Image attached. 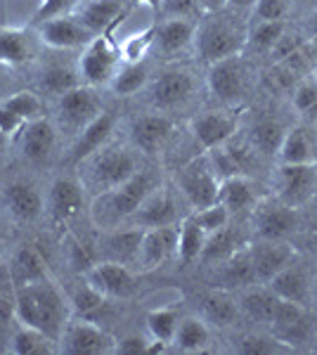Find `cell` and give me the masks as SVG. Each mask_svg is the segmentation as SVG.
<instances>
[{"label":"cell","mask_w":317,"mask_h":355,"mask_svg":"<svg viewBox=\"0 0 317 355\" xmlns=\"http://www.w3.org/2000/svg\"><path fill=\"white\" fill-rule=\"evenodd\" d=\"M15 318L19 324L43 331L48 339L60 343V336L71 320V301L53 279H40V282L24 284L15 289Z\"/></svg>","instance_id":"cell-1"},{"label":"cell","mask_w":317,"mask_h":355,"mask_svg":"<svg viewBox=\"0 0 317 355\" xmlns=\"http://www.w3.org/2000/svg\"><path fill=\"white\" fill-rule=\"evenodd\" d=\"M154 187H157L154 178L145 171H137L126 182L100 192L93 202V209H90L95 225L102 227V230H114V227L128 223Z\"/></svg>","instance_id":"cell-2"},{"label":"cell","mask_w":317,"mask_h":355,"mask_svg":"<svg viewBox=\"0 0 317 355\" xmlns=\"http://www.w3.org/2000/svg\"><path fill=\"white\" fill-rule=\"evenodd\" d=\"M194 41H197L199 57L206 64L213 62L228 60V57L241 55V50L246 48V36H249V28H246L237 17L216 12L206 15V19L197 26L194 33Z\"/></svg>","instance_id":"cell-3"},{"label":"cell","mask_w":317,"mask_h":355,"mask_svg":"<svg viewBox=\"0 0 317 355\" xmlns=\"http://www.w3.org/2000/svg\"><path fill=\"white\" fill-rule=\"evenodd\" d=\"M121 67V50L112 41V31L97 33L83 48L78 62V73L85 85H109Z\"/></svg>","instance_id":"cell-4"},{"label":"cell","mask_w":317,"mask_h":355,"mask_svg":"<svg viewBox=\"0 0 317 355\" xmlns=\"http://www.w3.org/2000/svg\"><path fill=\"white\" fill-rule=\"evenodd\" d=\"M178 190L185 194V199L194 209L209 206L218 202V190H221V178L213 171L209 157H199L187 162L175 173Z\"/></svg>","instance_id":"cell-5"},{"label":"cell","mask_w":317,"mask_h":355,"mask_svg":"<svg viewBox=\"0 0 317 355\" xmlns=\"http://www.w3.org/2000/svg\"><path fill=\"white\" fill-rule=\"evenodd\" d=\"M60 351L67 355H105L117 351V339L90 318L69 320L60 336Z\"/></svg>","instance_id":"cell-6"},{"label":"cell","mask_w":317,"mask_h":355,"mask_svg":"<svg viewBox=\"0 0 317 355\" xmlns=\"http://www.w3.org/2000/svg\"><path fill=\"white\" fill-rule=\"evenodd\" d=\"M137 173L135 157L123 147H102L90 157V182L97 192L112 190Z\"/></svg>","instance_id":"cell-7"},{"label":"cell","mask_w":317,"mask_h":355,"mask_svg":"<svg viewBox=\"0 0 317 355\" xmlns=\"http://www.w3.org/2000/svg\"><path fill=\"white\" fill-rule=\"evenodd\" d=\"M317 192V164H280L277 199L291 209H301Z\"/></svg>","instance_id":"cell-8"},{"label":"cell","mask_w":317,"mask_h":355,"mask_svg":"<svg viewBox=\"0 0 317 355\" xmlns=\"http://www.w3.org/2000/svg\"><path fill=\"white\" fill-rule=\"evenodd\" d=\"M194 95V78L189 71H164L149 88V100L157 112H173L185 107Z\"/></svg>","instance_id":"cell-9"},{"label":"cell","mask_w":317,"mask_h":355,"mask_svg":"<svg viewBox=\"0 0 317 355\" xmlns=\"http://www.w3.org/2000/svg\"><path fill=\"white\" fill-rule=\"evenodd\" d=\"M209 88L213 97L225 105H234L246 93V67L239 55L209 64Z\"/></svg>","instance_id":"cell-10"},{"label":"cell","mask_w":317,"mask_h":355,"mask_svg":"<svg viewBox=\"0 0 317 355\" xmlns=\"http://www.w3.org/2000/svg\"><path fill=\"white\" fill-rule=\"evenodd\" d=\"M251 220L258 239H284L296 227V209L282 204L277 197L263 199L251 209Z\"/></svg>","instance_id":"cell-11"},{"label":"cell","mask_w":317,"mask_h":355,"mask_svg":"<svg viewBox=\"0 0 317 355\" xmlns=\"http://www.w3.org/2000/svg\"><path fill=\"white\" fill-rule=\"evenodd\" d=\"M85 282L105 294L107 299H130L137 289V279L128 266L114 261H100L85 272Z\"/></svg>","instance_id":"cell-12"},{"label":"cell","mask_w":317,"mask_h":355,"mask_svg":"<svg viewBox=\"0 0 317 355\" xmlns=\"http://www.w3.org/2000/svg\"><path fill=\"white\" fill-rule=\"evenodd\" d=\"M38 36L45 45H50L55 50H74L85 48L95 38V33L76 15H57L45 19Z\"/></svg>","instance_id":"cell-13"},{"label":"cell","mask_w":317,"mask_h":355,"mask_svg":"<svg viewBox=\"0 0 317 355\" xmlns=\"http://www.w3.org/2000/svg\"><path fill=\"white\" fill-rule=\"evenodd\" d=\"M105 112L102 110V102L97 93L93 90V85H76L69 93L60 97V119L67 128L74 130H83L85 125L93 121L95 116Z\"/></svg>","instance_id":"cell-14"},{"label":"cell","mask_w":317,"mask_h":355,"mask_svg":"<svg viewBox=\"0 0 317 355\" xmlns=\"http://www.w3.org/2000/svg\"><path fill=\"white\" fill-rule=\"evenodd\" d=\"M178 251V223L175 225L147 227L140 242L135 266L140 270H157Z\"/></svg>","instance_id":"cell-15"},{"label":"cell","mask_w":317,"mask_h":355,"mask_svg":"<svg viewBox=\"0 0 317 355\" xmlns=\"http://www.w3.org/2000/svg\"><path fill=\"white\" fill-rule=\"evenodd\" d=\"M85 209V190L74 178H57L50 185L48 194V211L50 218L60 225H67L74 218H78L80 211Z\"/></svg>","instance_id":"cell-16"},{"label":"cell","mask_w":317,"mask_h":355,"mask_svg":"<svg viewBox=\"0 0 317 355\" xmlns=\"http://www.w3.org/2000/svg\"><path fill=\"white\" fill-rule=\"evenodd\" d=\"M128 223L142 227V230H147V227H161V225H175L178 223L175 194L169 187H154Z\"/></svg>","instance_id":"cell-17"},{"label":"cell","mask_w":317,"mask_h":355,"mask_svg":"<svg viewBox=\"0 0 317 355\" xmlns=\"http://www.w3.org/2000/svg\"><path fill=\"white\" fill-rule=\"evenodd\" d=\"M253 272H256V282H270L282 268H286L293 261V249L284 244L282 239H258L256 244L249 246Z\"/></svg>","instance_id":"cell-18"},{"label":"cell","mask_w":317,"mask_h":355,"mask_svg":"<svg viewBox=\"0 0 317 355\" xmlns=\"http://www.w3.org/2000/svg\"><path fill=\"white\" fill-rule=\"evenodd\" d=\"M189 130H192L194 140L204 150H213V147L225 145V142L234 137V133H237V116H232L230 112H204L192 119Z\"/></svg>","instance_id":"cell-19"},{"label":"cell","mask_w":317,"mask_h":355,"mask_svg":"<svg viewBox=\"0 0 317 355\" xmlns=\"http://www.w3.org/2000/svg\"><path fill=\"white\" fill-rule=\"evenodd\" d=\"M209 162L223 180V178L230 175H249L251 168L256 166V157H253V147L249 142H237L232 137L225 145L209 150Z\"/></svg>","instance_id":"cell-20"},{"label":"cell","mask_w":317,"mask_h":355,"mask_svg":"<svg viewBox=\"0 0 317 355\" xmlns=\"http://www.w3.org/2000/svg\"><path fill=\"white\" fill-rule=\"evenodd\" d=\"M142 234H145V230L137 225H130V227L119 225V227H114V230H102L100 251L105 254V261L123 263V266L137 263Z\"/></svg>","instance_id":"cell-21"},{"label":"cell","mask_w":317,"mask_h":355,"mask_svg":"<svg viewBox=\"0 0 317 355\" xmlns=\"http://www.w3.org/2000/svg\"><path fill=\"white\" fill-rule=\"evenodd\" d=\"M173 130H175V123L171 121V116L157 112L135 119L130 125V137L137 150H142L145 154H157L173 137Z\"/></svg>","instance_id":"cell-22"},{"label":"cell","mask_w":317,"mask_h":355,"mask_svg":"<svg viewBox=\"0 0 317 355\" xmlns=\"http://www.w3.org/2000/svg\"><path fill=\"white\" fill-rule=\"evenodd\" d=\"M3 202L17 220H24V223L40 218L45 209L43 194L38 192L36 185H31L26 180H15L10 185H5Z\"/></svg>","instance_id":"cell-23"},{"label":"cell","mask_w":317,"mask_h":355,"mask_svg":"<svg viewBox=\"0 0 317 355\" xmlns=\"http://www.w3.org/2000/svg\"><path fill=\"white\" fill-rule=\"evenodd\" d=\"M123 0H80L74 10V15L83 21L90 31L105 33L114 31L119 26L121 17H123Z\"/></svg>","instance_id":"cell-24"},{"label":"cell","mask_w":317,"mask_h":355,"mask_svg":"<svg viewBox=\"0 0 317 355\" xmlns=\"http://www.w3.org/2000/svg\"><path fill=\"white\" fill-rule=\"evenodd\" d=\"M114 128H117V116L112 112H102L100 116H95L93 121L85 125L78 133L76 142L71 147V162L80 164L83 159H90L97 150L107 145V140L112 137Z\"/></svg>","instance_id":"cell-25"},{"label":"cell","mask_w":317,"mask_h":355,"mask_svg":"<svg viewBox=\"0 0 317 355\" xmlns=\"http://www.w3.org/2000/svg\"><path fill=\"white\" fill-rule=\"evenodd\" d=\"M22 140V152L31 164H45L50 159V154L55 152L57 133L55 125L48 119H36V121H28L19 133Z\"/></svg>","instance_id":"cell-26"},{"label":"cell","mask_w":317,"mask_h":355,"mask_svg":"<svg viewBox=\"0 0 317 355\" xmlns=\"http://www.w3.org/2000/svg\"><path fill=\"white\" fill-rule=\"evenodd\" d=\"M48 263H45L43 254L31 244H24L22 249H17L10 263V282L17 287H24V284L40 282V279H48Z\"/></svg>","instance_id":"cell-27"},{"label":"cell","mask_w":317,"mask_h":355,"mask_svg":"<svg viewBox=\"0 0 317 355\" xmlns=\"http://www.w3.org/2000/svg\"><path fill=\"white\" fill-rule=\"evenodd\" d=\"M194 33H197L194 19H166L157 26L154 48L164 57H175L194 41Z\"/></svg>","instance_id":"cell-28"},{"label":"cell","mask_w":317,"mask_h":355,"mask_svg":"<svg viewBox=\"0 0 317 355\" xmlns=\"http://www.w3.org/2000/svg\"><path fill=\"white\" fill-rule=\"evenodd\" d=\"M218 202H221L230 214H241V211H251L258 204L256 185L249 175H230L221 180V190H218Z\"/></svg>","instance_id":"cell-29"},{"label":"cell","mask_w":317,"mask_h":355,"mask_svg":"<svg viewBox=\"0 0 317 355\" xmlns=\"http://www.w3.org/2000/svg\"><path fill=\"white\" fill-rule=\"evenodd\" d=\"M33 55H36V48L26 28H0V67H22L31 62Z\"/></svg>","instance_id":"cell-30"},{"label":"cell","mask_w":317,"mask_h":355,"mask_svg":"<svg viewBox=\"0 0 317 355\" xmlns=\"http://www.w3.org/2000/svg\"><path fill=\"white\" fill-rule=\"evenodd\" d=\"M265 287L273 291L277 299L305 303V299H308V289H310V279L303 268L289 263V266L282 268L270 282H265Z\"/></svg>","instance_id":"cell-31"},{"label":"cell","mask_w":317,"mask_h":355,"mask_svg":"<svg viewBox=\"0 0 317 355\" xmlns=\"http://www.w3.org/2000/svg\"><path fill=\"white\" fill-rule=\"evenodd\" d=\"M201 313L209 324L230 327L239 315V301H234L228 289H213L201 299Z\"/></svg>","instance_id":"cell-32"},{"label":"cell","mask_w":317,"mask_h":355,"mask_svg":"<svg viewBox=\"0 0 317 355\" xmlns=\"http://www.w3.org/2000/svg\"><path fill=\"white\" fill-rule=\"evenodd\" d=\"M277 157L280 164H315V142L310 130L303 125L286 130Z\"/></svg>","instance_id":"cell-33"},{"label":"cell","mask_w":317,"mask_h":355,"mask_svg":"<svg viewBox=\"0 0 317 355\" xmlns=\"http://www.w3.org/2000/svg\"><path fill=\"white\" fill-rule=\"evenodd\" d=\"M286 130H289V128H284V123L277 121V119H270V116L258 119V121L253 123L251 130H249V145L256 152L273 157V154L280 152Z\"/></svg>","instance_id":"cell-34"},{"label":"cell","mask_w":317,"mask_h":355,"mask_svg":"<svg viewBox=\"0 0 317 355\" xmlns=\"http://www.w3.org/2000/svg\"><path fill=\"white\" fill-rule=\"evenodd\" d=\"M211 343V327L206 320L201 318H185L180 320L175 331V339H173V346L182 353H199L204 351Z\"/></svg>","instance_id":"cell-35"},{"label":"cell","mask_w":317,"mask_h":355,"mask_svg":"<svg viewBox=\"0 0 317 355\" xmlns=\"http://www.w3.org/2000/svg\"><path fill=\"white\" fill-rule=\"evenodd\" d=\"M221 279H223V289H232V287H251L256 284V272H253V263H251V254L249 246L234 251L228 261H223V270H221Z\"/></svg>","instance_id":"cell-36"},{"label":"cell","mask_w":317,"mask_h":355,"mask_svg":"<svg viewBox=\"0 0 317 355\" xmlns=\"http://www.w3.org/2000/svg\"><path fill=\"white\" fill-rule=\"evenodd\" d=\"M239 237H237V230H232L230 225H225L223 230L213 232L206 237V244H204V251H201V259L204 263H223L228 261L234 251H239Z\"/></svg>","instance_id":"cell-37"},{"label":"cell","mask_w":317,"mask_h":355,"mask_svg":"<svg viewBox=\"0 0 317 355\" xmlns=\"http://www.w3.org/2000/svg\"><path fill=\"white\" fill-rule=\"evenodd\" d=\"M206 244V232L192 218L180 220L178 225V251L175 256L182 263H192L201 259V251Z\"/></svg>","instance_id":"cell-38"},{"label":"cell","mask_w":317,"mask_h":355,"mask_svg":"<svg viewBox=\"0 0 317 355\" xmlns=\"http://www.w3.org/2000/svg\"><path fill=\"white\" fill-rule=\"evenodd\" d=\"M178 324H180V315H178V308L164 306V308H154V311L147 313V331L154 341H161L166 346H173V339H175Z\"/></svg>","instance_id":"cell-39"},{"label":"cell","mask_w":317,"mask_h":355,"mask_svg":"<svg viewBox=\"0 0 317 355\" xmlns=\"http://www.w3.org/2000/svg\"><path fill=\"white\" fill-rule=\"evenodd\" d=\"M275 303H277V296L268 287H253L251 284V289H246L239 299V311H244L251 320H258V322H270Z\"/></svg>","instance_id":"cell-40"},{"label":"cell","mask_w":317,"mask_h":355,"mask_svg":"<svg viewBox=\"0 0 317 355\" xmlns=\"http://www.w3.org/2000/svg\"><path fill=\"white\" fill-rule=\"evenodd\" d=\"M147 78H149V73L142 62H123V64L119 67L117 76L109 83V88L121 97H128V95L140 93L147 85Z\"/></svg>","instance_id":"cell-41"},{"label":"cell","mask_w":317,"mask_h":355,"mask_svg":"<svg viewBox=\"0 0 317 355\" xmlns=\"http://www.w3.org/2000/svg\"><path fill=\"white\" fill-rule=\"evenodd\" d=\"M284 21L282 19H258V24L249 28L246 45H251L256 53H273L277 41L284 36Z\"/></svg>","instance_id":"cell-42"},{"label":"cell","mask_w":317,"mask_h":355,"mask_svg":"<svg viewBox=\"0 0 317 355\" xmlns=\"http://www.w3.org/2000/svg\"><path fill=\"white\" fill-rule=\"evenodd\" d=\"M76 85H80V73L76 69L65 67V64L48 67L43 71V76H40V88H43L45 93L57 95V97L69 93V90L76 88Z\"/></svg>","instance_id":"cell-43"},{"label":"cell","mask_w":317,"mask_h":355,"mask_svg":"<svg viewBox=\"0 0 317 355\" xmlns=\"http://www.w3.org/2000/svg\"><path fill=\"white\" fill-rule=\"evenodd\" d=\"M53 339L43 334L38 329H31V327H24L19 324V329L15 331L12 336V351L15 355H45V353H53Z\"/></svg>","instance_id":"cell-44"},{"label":"cell","mask_w":317,"mask_h":355,"mask_svg":"<svg viewBox=\"0 0 317 355\" xmlns=\"http://www.w3.org/2000/svg\"><path fill=\"white\" fill-rule=\"evenodd\" d=\"M0 105L12 112L15 116H19L24 123L36 121V119L43 116V100L33 90H19V93L8 95Z\"/></svg>","instance_id":"cell-45"},{"label":"cell","mask_w":317,"mask_h":355,"mask_svg":"<svg viewBox=\"0 0 317 355\" xmlns=\"http://www.w3.org/2000/svg\"><path fill=\"white\" fill-rule=\"evenodd\" d=\"M201 230L206 232V237L218 230H223L225 225H230V218H232V214H230L228 209L216 202V204H209V206H201V209H194V214L189 216Z\"/></svg>","instance_id":"cell-46"},{"label":"cell","mask_w":317,"mask_h":355,"mask_svg":"<svg viewBox=\"0 0 317 355\" xmlns=\"http://www.w3.org/2000/svg\"><path fill=\"white\" fill-rule=\"evenodd\" d=\"M154 38H157V26H149L145 31L128 36L119 45L121 62H142V57L154 48Z\"/></svg>","instance_id":"cell-47"},{"label":"cell","mask_w":317,"mask_h":355,"mask_svg":"<svg viewBox=\"0 0 317 355\" xmlns=\"http://www.w3.org/2000/svg\"><path fill=\"white\" fill-rule=\"evenodd\" d=\"M105 303H107V296L100 294V291L88 282L76 287V291L71 294V308L80 318H93L95 313H100L102 308H105Z\"/></svg>","instance_id":"cell-48"},{"label":"cell","mask_w":317,"mask_h":355,"mask_svg":"<svg viewBox=\"0 0 317 355\" xmlns=\"http://www.w3.org/2000/svg\"><path fill=\"white\" fill-rule=\"evenodd\" d=\"M286 343L277 339V336H258V334H249L241 336L234 346V351L241 355H273V353H282L286 351Z\"/></svg>","instance_id":"cell-49"},{"label":"cell","mask_w":317,"mask_h":355,"mask_svg":"<svg viewBox=\"0 0 317 355\" xmlns=\"http://www.w3.org/2000/svg\"><path fill=\"white\" fill-rule=\"evenodd\" d=\"M166 343L161 341H154L152 336H126V339L117 341V351L114 353H121V355H152V353H164L166 351Z\"/></svg>","instance_id":"cell-50"},{"label":"cell","mask_w":317,"mask_h":355,"mask_svg":"<svg viewBox=\"0 0 317 355\" xmlns=\"http://www.w3.org/2000/svg\"><path fill=\"white\" fill-rule=\"evenodd\" d=\"M291 102H293V107H296V112L308 116L317 107V78L315 76L301 78V81L296 83V88L291 90Z\"/></svg>","instance_id":"cell-51"},{"label":"cell","mask_w":317,"mask_h":355,"mask_svg":"<svg viewBox=\"0 0 317 355\" xmlns=\"http://www.w3.org/2000/svg\"><path fill=\"white\" fill-rule=\"evenodd\" d=\"M67 259H69V266H71L74 270L83 272V275L95 266L90 251L85 249V244H80L74 234H69V237H67Z\"/></svg>","instance_id":"cell-52"},{"label":"cell","mask_w":317,"mask_h":355,"mask_svg":"<svg viewBox=\"0 0 317 355\" xmlns=\"http://www.w3.org/2000/svg\"><path fill=\"white\" fill-rule=\"evenodd\" d=\"M161 12L169 19H194L204 15L197 0H161Z\"/></svg>","instance_id":"cell-53"},{"label":"cell","mask_w":317,"mask_h":355,"mask_svg":"<svg viewBox=\"0 0 317 355\" xmlns=\"http://www.w3.org/2000/svg\"><path fill=\"white\" fill-rule=\"evenodd\" d=\"M291 8V0H256L253 12L258 19H284Z\"/></svg>","instance_id":"cell-54"},{"label":"cell","mask_w":317,"mask_h":355,"mask_svg":"<svg viewBox=\"0 0 317 355\" xmlns=\"http://www.w3.org/2000/svg\"><path fill=\"white\" fill-rule=\"evenodd\" d=\"M24 121H22L19 116H15L10 110H5L3 105H0V130H3L8 137H17L22 133V128H24Z\"/></svg>","instance_id":"cell-55"},{"label":"cell","mask_w":317,"mask_h":355,"mask_svg":"<svg viewBox=\"0 0 317 355\" xmlns=\"http://www.w3.org/2000/svg\"><path fill=\"white\" fill-rule=\"evenodd\" d=\"M71 3V0H40V8H38V19H50V17H57L65 12V8Z\"/></svg>","instance_id":"cell-56"},{"label":"cell","mask_w":317,"mask_h":355,"mask_svg":"<svg viewBox=\"0 0 317 355\" xmlns=\"http://www.w3.org/2000/svg\"><path fill=\"white\" fill-rule=\"evenodd\" d=\"M201 12L204 15H216V12H223L225 8L230 5V0H197Z\"/></svg>","instance_id":"cell-57"},{"label":"cell","mask_w":317,"mask_h":355,"mask_svg":"<svg viewBox=\"0 0 317 355\" xmlns=\"http://www.w3.org/2000/svg\"><path fill=\"white\" fill-rule=\"evenodd\" d=\"M8 90H10V83H8V78H5V73L0 71V102L8 97Z\"/></svg>","instance_id":"cell-58"},{"label":"cell","mask_w":317,"mask_h":355,"mask_svg":"<svg viewBox=\"0 0 317 355\" xmlns=\"http://www.w3.org/2000/svg\"><path fill=\"white\" fill-rule=\"evenodd\" d=\"M308 28H310V38L317 43V10L313 15H310V24H308Z\"/></svg>","instance_id":"cell-59"},{"label":"cell","mask_w":317,"mask_h":355,"mask_svg":"<svg viewBox=\"0 0 317 355\" xmlns=\"http://www.w3.org/2000/svg\"><path fill=\"white\" fill-rule=\"evenodd\" d=\"M135 3L147 5V8H149V10H154V12H157V10H161V0H135Z\"/></svg>","instance_id":"cell-60"},{"label":"cell","mask_w":317,"mask_h":355,"mask_svg":"<svg viewBox=\"0 0 317 355\" xmlns=\"http://www.w3.org/2000/svg\"><path fill=\"white\" fill-rule=\"evenodd\" d=\"M230 5H234V8H253L256 0H230Z\"/></svg>","instance_id":"cell-61"},{"label":"cell","mask_w":317,"mask_h":355,"mask_svg":"<svg viewBox=\"0 0 317 355\" xmlns=\"http://www.w3.org/2000/svg\"><path fill=\"white\" fill-rule=\"evenodd\" d=\"M5 145H8V135H5L3 130H0V150H3Z\"/></svg>","instance_id":"cell-62"},{"label":"cell","mask_w":317,"mask_h":355,"mask_svg":"<svg viewBox=\"0 0 317 355\" xmlns=\"http://www.w3.org/2000/svg\"><path fill=\"white\" fill-rule=\"evenodd\" d=\"M315 78H317V67H315Z\"/></svg>","instance_id":"cell-63"}]
</instances>
